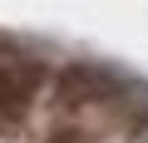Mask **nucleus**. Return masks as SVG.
I'll list each match as a JSON object with an SVG mask.
<instances>
[{"instance_id":"nucleus-2","label":"nucleus","mask_w":148,"mask_h":143,"mask_svg":"<svg viewBox=\"0 0 148 143\" xmlns=\"http://www.w3.org/2000/svg\"><path fill=\"white\" fill-rule=\"evenodd\" d=\"M49 143H79V138H74V133H59V138H49Z\"/></svg>"},{"instance_id":"nucleus-1","label":"nucleus","mask_w":148,"mask_h":143,"mask_svg":"<svg viewBox=\"0 0 148 143\" xmlns=\"http://www.w3.org/2000/svg\"><path fill=\"white\" fill-rule=\"evenodd\" d=\"M40 69L35 64H0V118H20L40 94Z\"/></svg>"}]
</instances>
